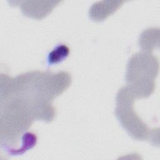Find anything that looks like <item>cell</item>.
<instances>
[{
  "label": "cell",
  "mask_w": 160,
  "mask_h": 160,
  "mask_svg": "<svg viewBox=\"0 0 160 160\" xmlns=\"http://www.w3.org/2000/svg\"><path fill=\"white\" fill-rule=\"evenodd\" d=\"M159 29L151 28L144 31L139 39L142 51L151 52L156 46H159Z\"/></svg>",
  "instance_id": "6"
},
{
  "label": "cell",
  "mask_w": 160,
  "mask_h": 160,
  "mask_svg": "<svg viewBox=\"0 0 160 160\" xmlns=\"http://www.w3.org/2000/svg\"><path fill=\"white\" fill-rule=\"evenodd\" d=\"M136 99L127 86L119 89L116 96L115 115L121 126L132 138L150 141L153 129H149L147 124L136 113L134 109Z\"/></svg>",
  "instance_id": "3"
},
{
  "label": "cell",
  "mask_w": 160,
  "mask_h": 160,
  "mask_svg": "<svg viewBox=\"0 0 160 160\" xmlns=\"http://www.w3.org/2000/svg\"><path fill=\"white\" fill-rule=\"evenodd\" d=\"M69 47L64 44H59L52 49L48 54V62L50 65L56 64L64 60L69 54Z\"/></svg>",
  "instance_id": "7"
},
{
  "label": "cell",
  "mask_w": 160,
  "mask_h": 160,
  "mask_svg": "<svg viewBox=\"0 0 160 160\" xmlns=\"http://www.w3.org/2000/svg\"><path fill=\"white\" fill-rule=\"evenodd\" d=\"M59 1H24L21 5V11L23 14L28 17L42 19L49 14L52 9L58 6Z\"/></svg>",
  "instance_id": "4"
},
{
  "label": "cell",
  "mask_w": 160,
  "mask_h": 160,
  "mask_svg": "<svg viewBox=\"0 0 160 160\" xmlns=\"http://www.w3.org/2000/svg\"><path fill=\"white\" fill-rule=\"evenodd\" d=\"M159 72L158 59L151 52L134 54L127 65V86L136 98H146L155 89V79Z\"/></svg>",
  "instance_id": "2"
},
{
  "label": "cell",
  "mask_w": 160,
  "mask_h": 160,
  "mask_svg": "<svg viewBox=\"0 0 160 160\" xmlns=\"http://www.w3.org/2000/svg\"><path fill=\"white\" fill-rule=\"evenodd\" d=\"M71 76L66 71L56 74L39 71L28 72L12 78L1 77L0 98L12 95L23 99L31 107L35 119L51 122L56 117L54 98L71 85Z\"/></svg>",
  "instance_id": "1"
},
{
  "label": "cell",
  "mask_w": 160,
  "mask_h": 160,
  "mask_svg": "<svg viewBox=\"0 0 160 160\" xmlns=\"http://www.w3.org/2000/svg\"><path fill=\"white\" fill-rule=\"evenodd\" d=\"M124 1H101L91 6L89 9V17L96 21H101L106 19L119 8Z\"/></svg>",
  "instance_id": "5"
}]
</instances>
